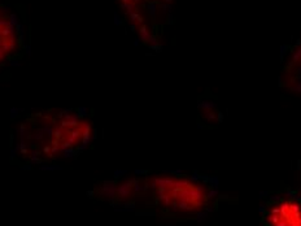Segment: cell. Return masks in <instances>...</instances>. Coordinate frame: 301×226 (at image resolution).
Masks as SVG:
<instances>
[{
    "instance_id": "1",
    "label": "cell",
    "mask_w": 301,
    "mask_h": 226,
    "mask_svg": "<svg viewBox=\"0 0 301 226\" xmlns=\"http://www.w3.org/2000/svg\"><path fill=\"white\" fill-rule=\"evenodd\" d=\"M147 188L152 191L156 204L180 214H197L209 208L213 190L196 177L182 174H158L150 177Z\"/></svg>"
},
{
    "instance_id": "8",
    "label": "cell",
    "mask_w": 301,
    "mask_h": 226,
    "mask_svg": "<svg viewBox=\"0 0 301 226\" xmlns=\"http://www.w3.org/2000/svg\"><path fill=\"white\" fill-rule=\"evenodd\" d=\"M25 49H26V53H29V55L31 53V47H30V46H26Z\"/></svg>"
},
{
    "instance_id": "4",
    "label": "cell",
    "mask_w": 301,
    "mask_h": 226,
    "mask_svg": "<svg viewBox=\"0 0 301 226\" xmlns=\"http://www.w3.org/2000/svg\"><path fill=\"white\" fill-rule=\"evenodd\" d=\"M9 21L8 22L10 23V25H13V26H17L18 25V16L16 14V13H12V14H9Z\"/></svg>"
},
{
    "instance_id": "5",
    "label": "cell",
    "mask_w": 301,
    "mask_h": 226,
    "mask_svg": "<svg viewBox=\"0 0 301 226\" xmlns=\"http://www.w3.org/2000/svg\"><path fill=\"white\" fill-rule=\"evenodd\" d=\"M78 112H79V113H78L79 116H80V114H82V116H86V114H87V109H86L84 107H82V108H78Z\"/></svg>"
},
{
    "instance_id": "3",
    "label": "cell",
    "mask_w": 301,
    "mask_h": 226,
    "mask_svg": "<svg viewBox=\"0 0 301 226\" xmlns=\"http://www.w3.org/2000/svg\"><path fill=\"white\" fill-rule=\"evenodd\" d=\"M287 70L292 77L287 81L289 82L291 88L296 92L301 94V39L296 42V47L292 51V59L287 62Z\"/></svg>"
},
{
    "instance_id": "6",
    "label": "cell",
    "mask_w": 301,
    "mask_h": 226,
    "mask_svg": "<svg viewBox=\"0 0 301 226\" xmlns=\"http://www.w3.org/2000/svg\"><path fill=\"white\" fill-rule=\"evenodd\" d=\"M114 17H116V20H114V22H116V25H121V18H119V16L116 13V16H114Z\"/></svg>"
},
{
    "instance_id": "2",
    "label": "cell",
    "mask_w": 301,
    "mask_h": 226,
    "mask_svg": "<svg viewBox=\"0 0 301 226\" xmlns=\"http://www.w3.org/2000/svg\"><path fill=\"white\" fill-rule=\"evenodd\" d=\"M262 226H301V195L282 192L272 195L261 212Z\"/></svg>"
},
{
    "instance_id": "7",
    "label": "cell",
    "mask_w": 301,
    "mask_h": 226,
    "mask_svg": "<svg viewBox=\"0 0 301 226\" xmlns=\"http://www.w3.org/2000/svg\"><path fill=\"white\" fill-rule=\"evenodd\" d=\"M10 65H12V66H18V65H20V62L16 61V60H13V61L10 62Z\"/></svg>"
}]
</instances>
